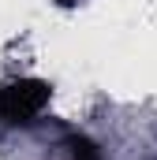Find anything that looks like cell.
<instances>
[{"label": "cell", "mask_w": 157, "mask_h": 160, "mask_svg": "<svg viewBox=\"0 0 157 160\" xmlns=\"http://www.w3.org/2000/svg\"><path fill=\"white\" fill-rule=\"evenodd\" d=\"M49 82L41 78H15L0 86V127H30L49 108Z\"/></svg>", "instance_id": "6da1fadb"}]
</instances>
